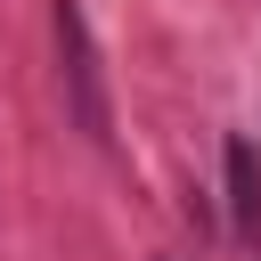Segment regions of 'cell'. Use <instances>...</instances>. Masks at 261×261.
<instances>
[{"mask_svg":"<svg viewBox=\"0 0 261 261\" xmlns=\"http://www.w3.org/2000/svg\"><path fill=\"white\" fill-rule=\"evenodd\" d=\"M57 73H65V106L82 122V139H114V106H106V73H98V49H90V16L82 0H57Z\"/></svg>","mask_w":261,"mask_h":261,"instance_id":"obj_1","label":"cell"},{"mask_svg":"<svg viewBox=\"0 0 261 261\" xmlns=\"http://www.w3.org/2000/svg\"><path fill=\"white\" fill-rule=\"evenodd\" d=\"M228 204H237V228L261 237V163L245 139H228Z\"/></svg>","mask_w":261,"mask_h":261,"instance_id":"obj_2","label":"cell"}]
</instances>
